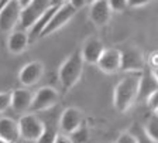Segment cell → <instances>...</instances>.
<instances>
[{
	"instance_id": "obj_1",
	"label": "cell",
	"mask_w": 158,
	"mask_h": 143,
	"mask_svg": "<svg viewBox=\"0 0 158 143\" xmlns=\"http://www.w3.org/2000/svg\"><path fill=\"white\" fill-rule=\"evenodd\" d=\"M140 75H128L123 78L114 89V108L118 112H126L137 101V88Z\"/></svg>"
},
{
	"instance_id": "obj_2",
	"label": "cell",
	"mask_w": 158,
	"mask_h": 143,
	"mask_svg": "<svg viewBox=\"0 0 158 143\" xmlns=\"http://www.w3.org/2000/svg\"><path fill=\"white\" fill-rule=\"evenodd\" d=\"M82 71H83V60L82 55H81V50H76L68 57V60H65V63L61 65L58 72L61 85H62L65 92L76 85V82L81 80Z\"/></svg>"
},
{
	"instance_id": "obj_3",
	"label": "cell",
	"mask_w": 158,
	"mask_h": 143,
	"mask_svg": "<svg viewBox=\"0 0 158 143\" xmlns=\"http://www.w3.org/2000/svg\"><path fill=\"white\" fill-rule=\"evenodd\" d=\"M17 125H19L20 137H24L27 140H34V142H37V139L41 136V133L44 130L43 120L38 119L33 113L21 116Z\"/></svg>"
},
{
	"instance_id": "obj_4",
	"label": "cell",
	"mask_w": 158,
	"mask_h": 143,
	"mask_svg": "<svg viewBox=\"0 0 158 143\" xmlns=\"http://www.w3.org/2000/svg\"><path fill=\"white\" fill-rule=\"evenodd\" d=\"M52 0H33L26 9L21 10V16H20V26L23 30H27L35 23L44 11L51 6Z\"/></svg>"
},
{
	"instance_id": "obj_5",
	"label": "cell",
	"mask_w": 158,
	"mask_h": 143,
	"mask_svg": "<svg viewBox=\"0 0 158 143\" xmlns=\"http://www.w3.org/2000/svg\"><path fill=\"white\" fill-rule=\"evenodd\" d=\"M75 13H76V10L69 3H65V4H62V6H59L58 10L51 17L49 23L47 24V27L43 30V33L40 34V37H47V36H49V34H52L54 31L59 30L61 27H64L75 16Z\"/></svg>"
},
{
	"instance_id": "obj_6",
	"label": "cell",
	"mask_w": 158,
	"mask_h": 143,
	"mask_svg": "<svg viewBox=\"0 0 158 143\" xmlns=\"http://www.w3.org/2000/svg\"><path fill=\"white\" fill-rule=\"evenodd\" d=\"M58 101V92L51 87H44L40 88L37 93L33 97L30 109L33 112H43L49 108H52Z\"/></svg>"
},
{
	"instance_id": "obj_7",
	"label": "cell",
	"mask_w": 158,
	"mask_h": 143,
	"mask_svg": "<svg viewBox=\"0 0 158 143\" xmlns=\"http://www.w3.org/2000/svg\"><path fill=\"white\" fill-rule=\"evenodd\" d=\"M21 7L19 6L17 0H10L9 3L0 10V30L10 31L20 21Z\"/></svg>"
},
{
	"instance_id": "obj_8",
	"label": "cell",
	"mask_w": 158,
	"mask_h": 143,
	"mask_svg": "<svg viewBox=\"0 0 158 143\" xmlns=\"http://www.w3.org/2000/svg\"><path fill=\"white\" fill-rule=\"evenodd\" d=\"M120 70L123 71H143L144 68V58L137 48H126L120 51Z\"/></svg>"
},
{
	"instance_id": "obj_9",
	"label": "cell",
	"mask_w": 158,
	"mask_h": 143,
	"mask_svg": "<svg viewBox=\"0 0 158 143\" xmlns=\"http://www.w3.org/2000/svg\"><path fill=\"white\" fill-rule=\"evenodd\" d=\"M83 123L82 112L76 108H66L61 115L59 119V128L65 135H71Z\"/></svg>"
},
{
	"instance_id": "obj_10",
	"label": "cell",
	"mask_w": 158,
	"mask_h": 143,
	"mask_svg": "<svg viewBox=\"0 0 158 143\" xmlns=\"http://www.w3.org/2000/svg\"><path fill=\"white\" fill-rule=\"evenodd\" d=\"M44 72V67L38 61H33L28 63L21 68L19 74V81L23 84L24 87H33L40 81L41 75Z\"/></svg>"
},
{
	"instance_id": "obj_11",
	"label": "cell",
	"mask_w": 158,
	"mask_h": 143,
	"mask_svg": "<svg viewBox=\"0 0 158 143\" xmlns=\"http://www.w3.org/2000/svg\"><path fill=\"white\" fill-rule=\"evenodd\" d=\"M157 77L148 68H145V71L138 78L137 101H145L152 92L157 91Z\"/></svg>"
},
{
	"instance_id": "obj_12",
	"label": "cell",
	"mask_w": 158,
	"mask_h": 143,
	"mask_svg": "<svg viewBox=\"0 0 158 143\" xmlns=\"http://www.w3.org/2000/svg\"><path fill=\"white\" fill-rule=\"evenodd\" d=\"M120 51L116 48H105V51L102 53L100 58L98 61V65L102 71L107 74H113L116 71L120 70Z\"/></svg>"
},
{
	"instance_id": "obj_13",
	"label": "cell",
	"mask_w": 158,
	"mask_h": 143,
	"mask_svg": "<svg viewBox=\"0 0 158 143\" xmlns=\"http://www.w3.org/2000/svg\"><path fill=\"white\" fill-rule=\"evenodd\" d=\"M103 51H105V46H103L102 41L98 40V38H89L85 43L83 48L81 50V55H82L83 63L98 64Z\"/></svg>"
},
{
	"instance_id": "obj_14",
	"label": "cell",
	"mask_w": 158,
	"mask_h": 143,
	"mask_svg": "<svg viewBox=\"0 0 158 143\" xmlns=\"http://www.w3.org/2000/svg\"><path fill=\"white\" fill-rule=\"evenodd\" d=\"M112 16V10L107 0H95L90 4V20L96 26H105Z\"/></svg>"
},
{
	"instance_id": "obj_15",
	"label": "cell",
	"mask_w": 158,
	"mask_h": 143,
	"mask_svg": "<svg viewBox=\"0 0 158 143\" xmlns=\"http://www.w3.org/2000/svg\"><path fill=\"white\" fill-rule=\"evenodd\" d=\"M0 139L7 143H17L20 139L19 125L11 118H0Z\"/></svg>"
},
{
	"instance_id": "obj_16",
	"label": "cell",
	"mask_w": 158,
	"mask_h": 143,
	"mask_svg": "<svg viewBox=\"0 0 158 143\" xmlns=\"http://www.w3.org/2000/svg\"><path fill=\"white\" fill-rule=\"evenodd\" d=\"M10 106L13 108L16 112H26L30 109L33 95L27 89H16L14 92L10 93Z\"/></svg>"
},
{
	"instance_id": "obj_17",
	"label": "cell",
	"mask_w": 158,
	"mask_h": 143,
	"mask_svg": "<svg viewBox=\"0 0 158 143\" xmlns=\"http://www.w3.org/2000/svg\"><path fill=\"white\" fill-rule=\"evenodd\" d=\"M59 6H54V4H51V6L47 9L45 11H44L41 16L38 17L35 20V23L33 24V26L30 27V36H28V40H34V38H37V37H40V34L43 33V30L47 27V24L49 23V20H51V17L54 16V13H55L56 10H58Z\"/></svg>"
},
{
	"instance_id": "obj_18",
	"label": "cell",
	"mask_w": 158,
	"mask_h": 143,
	"mask_svg": "<svg viewBox=\"0 0 158 143\" xmlns=\"http://www.w3.org/2000/svg\"><path fill=\"white\" fill-rule=\"evenodd\" d=\"M28 34L24 30H17L10 34L9 40H7V48L10 53L20 54L26 50L27 44H28Z\"/></svg>"
},
{
	"instance_id": "obj_19",
	"label": "cell",
	"mask_w": 158,
	"mask_h": 143,
	"mask_svg": "<svg viewBox=\"0 0 158 143\" xmlns=\"http://www.w3.org/2000/svg\"><path fill=\"white\" fill-rule=\"evenodd\" d=\"M128 133H130V135L134 137L135 143H157L155 140H152L151 137H150L147 133H145L144 128H143L140 123H134V125L130 128Z\"/></svg>"
},
{
	"instance_id": "obj_20",
	"label": "cell",
	"mask_w": 158,
	"mask_h": 143,
	"mask_svg": "<svg viewBox=\"0 0 158 143\" xmlns=\"http://www.w3.org/2000/svg\"><path fill=\"white\" fill-rule=\"evenodd\" d=\"M72 143H89V130L85 123H82L76 130L68 135Z\"/></svg>"
},
{
	"instance_id": "obj_21",
	"label": "cell",
	"mask_w": 158,
	"mask_h": 143,
	"mask_svg": "<svg viewBox=\"0 0 158 143\" xmlns=\"http://www.w3.org/2000/svg\"><path fill=\"white\" fill-rule=\"evenodd\" d=\"M143 128H144L145 133H147L148 136L151 137L152 140L157 142L158 140V118H157V113H154V115L148 119L147 125L143 126Z\"/></svg>"
},
{
	"instance_id": "obj_22",
	"label": "cell",
	"mask_w": 158,
	"mask_h": 143,
	"mask_svg": "<svg viewBox=\"0 0 158 143\" xmlns=\"http://www.w3.org/2000/svg\"><path fill=\"white\" fill-rule=\"evenodd\" d=\"M56 135H58V132L55 130V128L44 125V130L41 133V136L37 139V143H54Z\"/></svg>"
},
{
	"instance_id": "obj_23",
	"label": "cell",
	"mask_w": 158,
	"mask_h": 143,
	"mask_svg": "<svg viewBox=\"0 0 158 143\" xmlns=\"http://www.w3.org/2000/svg\"><path fill=\"white\" fill-rule=\"evenodd\" d=\"M112 11H123L127 7V0H107Z\"/></svg>"
},
{
	"instance_id": "obj_24",
	"label": "cell",
	"mask_w": 158,
	"mask_h": 143,
	"mask_svg": "<svg viewBox=\"0 0 158 143\" xmlns=\"http://www.w3.org/2000/svg\"><path fill=\"white\" fill-rule=\"evenodd\" d=\"M145 102H147L148 108L152 110L154 113H157V109H158V91H155V92H152L150 97L145 99Z\"/></svg>"
},
{
	"instance_id": "obj_25",
	"label": "cell",
	"mask_w": 158,
	"mask_h": 143,
	"mask_svg": "<svg viewBox=\"0 0 158 143\" xmlns=\"http://www.w3.org/2000/svg\"><path fill=\"white\" fill-rule=\"evenodd\" d=\"M10 92H0V112L10 108Z\"/></svg>"
},
{
	"instance_id": "obj_26",
	"label": "cell",
	"mask_w": 158,
	"mask_h": 143,
	"mask_svg": "<svg viewBox=\"0 0 158 143\" xmlns=\"http://www.w3.org/2000/svg\"><path fill=\"white\" fill-rule=\"evenodd\" d=\"M116 143H135V140L128 132H124V133H122V135L117 137Z\"/></svg>"
},
{
	"instance_id": "obj_27",
	"label": "cell",
	"mask_w": 158,
	"mask_h": 143,
	"mask_svg": "<svg viewBox=\"0 0 158 143\" xmlns=\"http://www.w3.org/2000/svg\"><path fill=\"white\" fill-rule=\"evenodd\" d=\"M148 3H150V0H127V6L130 7H141Z\"/></svg>"
},
{
	"instance_id": "obj_28",
	"label": "cell",
	"mask_w": 158,
	"mask_h": 143,
	"mask_svg": "<svg viewBox=\"0 0 158 143\" xmlns=\"http://www.w3.org/2000/svg\"><path fill=\"white\" fill-rule=\"evenodd\" d=\"M68 3L71 4L75 10H78V9H82V7L88 3V0H69Z\"/></svg>"
},
{
	"instance_id": "obj_29",
	"label": "cell",
	"mask_w": 158,
	"mask_h": 143,
	"mask_svg": "<svg viewBox=\"0 0 158 143\" xmlns=\"http://www.w3.org/2000/svg\"><path fill=\"white\" fill-rule=\"evenodd\" d=\"M54 143H72V142H71L68 135H65V133H58Z\"/></svg>"
},
{
	"instance_id": "obj_30",
	"label": "cell",
	"mask_w": 158,
	"mask_h": 143,
	"mask_svg": "<svg viewBox=\"0 0 158 143\" xmlns=\"http://www.w3.org/2000/svg\"><path fill=\"white\" fill-rule=\"evenodd\" d=\"M31 2H33V0H17V3H19L20 7H21V10H23V9H26V7L28 6Z\"/></svg>"
},
{
	"instance_id": "obj_31",
	"label": "cell",
	"mask_w": 158,
	"mask_h": 143,
	"mask_svg": "<svg viewBox=\"0 0 158 143\" xmlns=\"http://www.w3.org/2000/svg\"><path fill=\"white\" fill-rule=\"evenodd\" d=\"M9 2H10V0H0V10H2V9H3V7L6 6Z\"/></svg>"
},
{
	"instance_id": "obj_32",
	"label": "cell",
	"mask_w": 158,
	"mask_h": 143,
	"mask_svg": "<svg viewBox=\"0 0 158 143\" xmlns=\"http://www.w3.org/2000/svg\"><path fill=\"white\" fill-rule=\"evenodd\" d=\"M0 143H7V142H4V140H2V139H0Z\"/></svg>"
},
{
	"instance_id": "obj_33",
	"label": "cell",
	"mask_w": 158,
	"mask_h": 143,
	"mask_svg": "<svg viewBox=\"0 0 158 143\" xmlns=\"http://www.w3.org/2000/svg\"><path fill=\"white\" fill-rule=\"evenodd\" d=\"M88 2H89V3H92V2H95V0H88Z\"/></svg>"
}]
</instances>
